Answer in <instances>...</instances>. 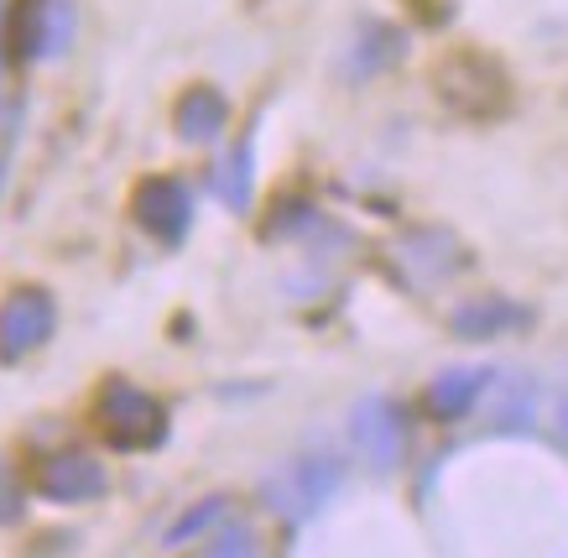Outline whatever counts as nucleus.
<instances>
[{
    "instance_id": "1",
    "label": "nucleus",
    "mask_w": 568,
    "mask_h": 558,
    "mask_svg": "<svg viewBox=\"0 0 568 558\" xmlns=\"http://www.w3.org/2000/svg\"><path fill=\"white\" fill-rule=\"evenodd\" d=\"M94 428L104 434V444L121 454H146L168 438V407L141 392L136 382H104L94 397Z\"/></svg>"
},
{
    "instance_id": "2",
    "label": "nucleus",
    "mask_w": 568,
    "mask_h": 558,
    "mask_svg": "<svg viewBox=\"0 0 568 558\" xmlns=\"http://www.w3.org/2000/svg\"><path fill=\"white\" fill-rule=\"evenodd\" d=\"M339 480H345V459H334V454H297L282 470L266 475L261 501H266V511L287 517V523H308L313 511H324V501L339 490Z\"/></svg>"
},
{
    "instance_id": "3",
    "label": "nucleus",
    "mask_w": 568,
    "mask_h": 558,
    "mask_svg": "<svg viewBox=\"0 0 568 558\" xmlns=\"http://www.w3.org/2000/svg\"><path fill=\"white\" fill-rule=\"evenodd\" d=\"M6 58L11 63H42L73 42V0H11L0 17Z\"/></svg>"
},
{
    "instance_id": "4",
    "label": "nucleus",
    "mask_w": 568,
    "mask_h": 558,
    "mask_svg": "<svg viewBox=\"0 0 568 558\" xmlns=\"http://www.w3.org/2000/svg\"><path fill=\"white\" fill-rule=\"evenodd\" d=\"M438 94H444L459 115H469V121H490V115H500L506 100H511L500 63L496 58H485V53L444 58V63H438Z\"/></svg>"
},
{
    "instance_id": "5",
    "label": "nucleus",
    "mask_w": 568,
    "mask_h": 558,
    "mask_svg": "<svg viewBox=\"0 0 568 558\" xmlns=\"http://www.w3.org/2000/svg\"><path fill=\"white\" fill-rule=\"evenodd\" d=\"M58 329V303L48 287H11L0 297V366H17Z\"/></svg>"
},
{
    "instance_id": "6",
    "label": "nucleus",
    "mask_w": 568,
    "mask_h": 558,
    "mask_svg": "<svg viewBox=\"0 0 568 558\" xmlns=\"http://www.w3.org/2000/svg\"><path fill=\"white\" fill-rule=\"evenodd\" d=\"M131 214H136V225L146 230L152 241L178 245L193 225V193H189V183L173 173L141 177L136 193H131Z\"/></svg>"
},
{
    "instance_id": "7",
    "label": "nucleus",
    "mask_w": 568,
    "mask_h": 558,
    "mask_svg": "<svg viewBox=\"0 0 568 558\" xmlns=\"http://www.w3.org/2000/svg\"><path fill=\"white\" fill-rule=\"evenodd\" d=\"M104 486H110L104 465L84 449H58L48 459H37V470H32V490L52 506H84L94 496H104Z\"/></svg>"
},
{
    "instance_id": "8",
    "label": "nucleus",
    "mask_w": 568,
    "mask_h": 558,
    "mask_svg": "<svg viewBox=\"0 0 568 558\" xmlns=\"http://www.w3.org/2000/svg\"><path fill=\"white\" fill-rule=\"evenodd\" d=\"M349 438H355L365 465L396 470L402 454H407V418H402V407L392 397H365L355 407V418H349Z\"/></svg>"
},
{
    "instance_id": "9",
    "label": "nucleus",
    "mask_w": 568,
    "mask_h": 558,
    "mask_svg": "<svg viewBox=\"0 0 568 558\" xmlns=\"http://www.w3.org/2000/svg\"><path fill=\"white\" fill-rule=\"evenodd\" d=\"M485 386H490V371L485 366H448L428 382L423 407H428L433 423H459L475 413V402L485 397Z\"/></svg>"
},
{
    "instance_id": "10",
    "label": "nucleus",
    "mask_w": 568,
    "mask_h": 558,
    "mask_svg": "<svg viewBox=\"0 0 568 558\" xmlns=\"http://www.w3.org/2000/svg\"><path fill=\"white\" fill-rule=\"evenodd\" d=\"M224 125H230V100H224L214 84H189L173 105V131L178 141L189 146H204V141H220Z\"/></svg>"
},
{
    "instance_id": "11",
    "label": "nucleus",
    "mask_w": 568,
    "mask_h": 558,
    "mask_svg": "<svg viewBox=\"0 0 568 558\" xmlns=\"http://www.w3.org/2000/svg\"><path fill=\"white\" fill-rule=\"evenodd\" d=\"M521 324H532V314L521 303H511V297H469L448 318V329L459 339H496V334H511Z\"/></svg>"
},
{
    "instance_id": "12",
    "label": "nucleus",
    "mask_w": 568,
    "mask_h": 558,
    "mask_svg": "<svg viewBox=\"0 0 568 558\" xmlns=\"http://www.w3.org/2000/svg\"><path fill=\"white\" fill-rule=\"evenodd\" d=\"M251 183H256V146L241 136L214 168H209V193H214L230 214H245L251 210Z\"/></svg>"
},
{
    "instance_id": "13",
    "label": "nucleus",
    "mask_w": 568,
    "mask_h": 558,
    "mask_svg": "<svg viewBox=\"0 0 568 558\" xmlns=\"http://www.w3.org/2000/svg\"><path fill=\"white\" fill-rule=\"evenodd\" d=\"M224 517V496H209V501L189 506L183 517H178L173 527H168V548H183V542H193L199 532H209V527Z\"/></svg>"
},
{
    "instance_id": "14",
    "label": "nucleus",
    "mask_w": 568,
    "mask_h": 558,
    "mask_svg": "<svg viewBox=\"0 0 568 558\" xmlns=\"http://www.w3.org/2000/svg\"><path fill=\"white\" fill-rule=\"evenodd\" d=\"M21 511H27V486H21L17 470L0 459V527L21 523Z\"/></svg>"
},
{
    "instance_id": "15",
    "label": "nucleus",
    "mask_w": 568,
    "mask_h": 558,
    "mask_svg": "<svg viewBox=\"0 0 568 558\" xmlns=\"http://www.w3.org/2000/svg\"><path fill=\"white\" fill-rule=\"evenodd\" d=\"M209 558H256V542L245 527H224L220 538L209 542Z\"/></svg>"
},
{
    "instance_id": "16",
    "label": "nucleus",
    "mask_w": 568,
    "mask_h": 558,
    "mask_svg": "<svg viewBox=\"0 0 568 558\" xmlns=\"http://www.w3.org/2000/svg\"><path fill=\"white\" fill-rule=\"evenodd\" d=\"M558 434H564V444H568V392H564V402H558Z\"/></svg>"
},
{
    "instance_id": "17",
    "label": "nucleus",
    "mask_w": 568,
    "mask_h": 558,
    "mask_svg": "<svg viewBox=\"0 0 568 558\" xmlns=\"http://www.w3.org/2000/svg\"><path fill=\"white\" fill-rule=\"evenodd\" d=\"M0 69H6V37H0Z\"/></svg>"
}]
</instances>
